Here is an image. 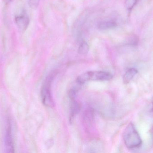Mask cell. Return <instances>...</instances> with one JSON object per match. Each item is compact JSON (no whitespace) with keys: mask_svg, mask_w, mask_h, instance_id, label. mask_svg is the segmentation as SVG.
<instances>
[{"mask_svg":"<svg viewBox=\"0 0 153 153\" xmlns=\"http://www.w3.org/2000/svg\"><path fill=\"white\" fill-rule=\"evenodd\" d=\"M123 138L125 145L128 149L138 148L142 145V139L133 123H129L125 128Z\"/></svg>","mask_w":153,"mask_h":153,"instance_id":"1","label":"cell"},{"mask_svg":"<svg viewBox=\"0 0 153 153\" xmlns=\"http://www.w3.org/2000/svg\"><path fill=\"white\" fill-rule=\"evenodd\" d=\"M113 78V75L108 72L103 71H91L79 75L76 82L79 84H82L91 81H109Z\"/></svg>","mask_w":153,"mask_h":153,"instance_id":"2","label":"cell"},{"mask_svg":"<svg viewBox=\"0 0 153 153\" xmlns=\"http://www.w3.org/2000/svg\"><path fill=\"white\" fill-rule=\"evenodd\" d=\"M53 79V75H50L46 79L41 89V96L42 102L45 106L53 107L54 102L52 96L51 90V83Z\"/></svg>","mask_w":153,"mask_h":153,"instance_id":"3","label":"cell"},{"mask_svg":"<svg viewBox=\"0 0 153 153\" xmlns=\"http://www.w3.org/2000/svg\"><path fill=\"white\" fill-rule=\"evenodd\" d=\"M15 23L20 31L24 32L27 29L30 23V19L26 11L23 10L16 14L14 18Z\"/></svg>","mask_w":153,"mask_h":153,"instance_id":"4","label":"cell"},{"mask_svg":"<svg viewBox=\"0 0 153 153\" xmlns=\"http://www.w3.org/2000/svg\"><path fill=\"white\" fill-rule=\"evenodd\" d=\"M4 148L5 152H14L13 140L12 133V126L11 122L9 119L7 121V127L5 131L4 137Z\"/></svg>","mask_w":153,"mask_h":153,"instance_id":"5","label":"cell"},{"mask_svg":"<svg viewBox=\"0 0 153 153\" xmlns=\"http://www.w3.org/2000/svg\"><path fill=\"white\" fill-rule=\"evenodd\" d=\"M117 26V23L115 21L109 20L101 22L98 24V28L100 30H105L114 28Z\"/></svg>","mask_w":153,"mask_h":153,"instance_id":"6","label":"cell"},{"mask_svg":"<svg viewBox=\"0 0 153 153\" xmlns=\"http://www.w3.org/2000/svg\"><path fill=\"white\" fill-rule=\"evenodd\" d=\"M138 73V71L135 68H129L123 76V82L125 84L129 83Z\"/></svg>","mask_w":153,"mask_h":153,"instance_id":"7","label":"cell"},{"mask_svg":"<svg viewBox=\"0 0 153 153\" xmlns=\"http://www.w3.org/2000/svg\"><path fill=\"white\" fill-rule=\"evenodd\" d=\"M72 100L71 106V113H70V121H72L74 119L76 115L79 113L80 110V106L78 103L74 100V99H71Z\"/></svg>","mask_w":153,"mask_h":153,"instance_id":"8","label":"cell"},{"mask_svg":"<svg viewBox=\"0 0 153 153\" xmlns=\"http://www.w3.org/2000/svg\"><path fill=\"white\" fill-rule=\"evenodd\" d=\"M89 51V46L85 41L81 42L78 48V52L82 55H85L88 54Z\"/></svg>","mask_w":153,"mask_h":153,"instance_id":"9","label":"cell"},{"mask_svg":"<svg viewBox=\"0 0 153 153\" xmlns=\"http://www.w3.org/2000/svg\"><path fill=\"white\" fill-rule=\"evenodd\" d=\"M138 0H126L125 5L128 10L131 11L137 3Z\"/></svg>","mask_w":153,"mask_h":153,"instance_id":"10","label":"cell"},{"mask_svg":"<svg viewBox=\"0 0 153 153\" xmlns=\"http://www.w3.org/2000/svg\"><path fill=\"white\" fill-rule=\"evenodd\" d=\"M40 0H27L28 4L30 8L35 9L37 8Z\"/></svg>","mask_w":153,"mask_h":153,"instance_id":"11","label":"cell"},{"mask_svg":"<svg viewBox=\"0 0 153 153\" xmlns=\"http://www.w3.org/2000/svg\"><path fill=\"white\" fill-rule=\"evenodd\" d=\"M5 4H8L12 0H2Z\"/></svg>","mask_w":153,"mask_h":153,"instance_id":"12","label":"cell"},{"mask_svg":"<svg viewBox=\"0 0 153 153\" xmlns=\"http://www.w3.org/2000/svg\"><path fill=\"white\" fill-rule=\"evenodd\" d=\"M151 134H152V138L153 140V127L152 129V132H151Z\"/></svg>","mask_w":153,"mask_h":153,"instance_id":"13","label":"cell"},{"mask_svg":"<svg viewBox=\"0 0 153 153\" xmlns=\"http://www.w3.org/2000/svg\"><path fill=\"white\" fill-rule=\"evenodd\" d=\"M152 109L153 110V103H152Z\"/></svg>","mask_w":153,"mask_h":153,"instance_id":"14","label":"cell"}]
</instances>
